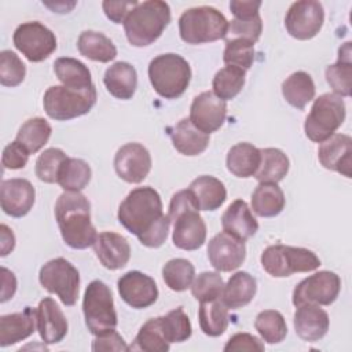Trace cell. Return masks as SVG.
I'll use <instances>...</instances> for the list:
<instances>
[{
    "instance_id": "27",
    "label": "cell",
    "mask_w": 352,
    "mask_h": 352,
    "mask_svg": "<svg viewBox=\"0 0 352 352\" xmlns=\"http://www.w3.org/2000/svg\"><path fill=\"white\" fill-rule=\"evenodd\" d=\"M103 82L114 98L128 100L138 87L136 69L128 62H116L106 69Z\"/></svg>"
},
{
    "instance_id": "47",
    "label": "cell",
    "mask_w": 352,
    "mask_h": 352,
    "mask_svg": "<svg viewBox=\"0 0 352 352\" xmlns=\"http://www.w3.org/2000/svg\"><path fill=\"white\" fill-rule=\"evenodd\" d=\"M67 155L60 148L44 150L36 161V176L44 183H58V176Z\"/></svg>"
},
{
    "instance_id": "55",
    "label": "cell",
    "mask_w": 352,
    "mask_h": 352,
    "mask_svg": "<svg viewBox=\"0 0 352 352\" xmlns=\"http://www.w3.org/2000/svg\"><path fill=\"white\" fill-rule=\"evenodd\" d=\"M1 282H3V287H1V302H6L7 300L12 298L15 290H16V279L15 275L7 270L6 267H1Z\"/></svg>"
},
{
    "instance_id": "12",
    "label": "cell",
    "mask_w": 352,
    "mask_h": 352,
    "mask_svg": "<svg viewBox=\"0 0 352 352\" xmlns=\"http://www.w3.org/2000/svg\"><path fill=\"white\" fill-rule=\"evenodd\" d=\"M14 45L30 62H41L56 50V37L37 21L19 25L12 37Z\"/></svg>"
},
{
    "instance_id": "28",
    "label": "cell",
    "mask_w": 352,
    "mask_h": 352,
    "mask_svg": "<svg viewBox=\"0 0 352 352\" xmlns=\"http://www.w3.org/2000/svg\"><path fill=\"white\" fill-rule=\"evenodd\" d=\"M188 191L199 210H216L227 198V190L223 182L209 175L194 179L188 186Z\"/></svg>"
},
{
    "instance_id": "5",
    "label": "cell",
    "mask_w": 352,
    "mask_h": 352,
    "mask_svg": "<svg viewBox=\"0 0 352 352\" xmlns=\"http://www.w3.org/2000/svg\"><path fill=\"white\" fill-rule=\"evenodd\" d=\"M148 78L154 91L165 99H176L184 94L191 80L188 62L177 54H162L148 65Z\"/></svg>"
},
{
    "instance_id": "49",
    "label": "cell",
    "mask_w": 352,
    "mask_h": 352,
    "mask_svg": "<svg viewBox=\"0 0 352 352\" xmlns=\"http://www.w3.org/2000/svg\"><path fill=\"white\" fill-rule=\"evenodd\" d=\"M261 30H263V22L260 15L250 19L234 18L231 23H228V33L231 34V38H243V40L252 41L253 44L260 38Z\"/></svg>"
},
{
    "instance_id": "39",
    "label": "cell",
    "mask_w": 352,
    "mask_h": 352,
    "mask_svg": "<svg viewBox=\"0 0 352 352\" xmlns=\"http://www.w3.org/2000/svg\"><path fill=\"white\" fill-rule=\"evenodd\" d=\"M91 166L84 160L67 157L60 168L58 184L65 191H81L91 182Z\"/></svg>"
},
{
    "instance_id": "18",
    "label": "cell",
    "mask_w": 352,
    "mask_h": 352,
    "mask_svg": "<svg viewBox=\"0 0 352 352\" xmlns=\"http://www.w3.org/2000/svg\"><path fill=\"white\" fill-rule=\"evenodd\" d=\"M121 298L132 308L142 309L153 305L158 298V287L155 280L140 272L129 271L117 282Z\"/></svg>"
},
{
    "instance_id": "16",
    "label": "cell",
    "mask_w": 352,
    "mask_h": 352,
    "mask_svg": "<svg viewBox=\"0 0 352 352\" xmlns=\"http://www.w3.org/2000/svg\"><path fill=\"white\" fill-rule=\"evenodd\" d=\"M227 103L217 98L213 91L197 95L190 107V121L202 132H216L226 121Z\"/></svg>"
},
{
    "instance_id": "40",
    "label": "cell",
    "mask_w": 352,
    "mask_h": 352,
    "mask_svg": "<svg viewBox=\"0 0 352 352\" xmlns=\"http://www.w3.org/2000/svg\"><path fill=\"white\" fill-rule=\"evenodd\" d=\"M170 344L164 337L160 316L148 319L136 334L133 344L129 351H144V352H166Z\"/></svg>"
},
{
    "instance_id": "14",
    "label": "cell",
    "mask_w": 352,
    "mask_h": 352,
    "mask_svg": "<svg viewBox=\"0 0 352 352\" xmlns=\"http://www.w3.org/2000/svg\"><path fill=\"white\" fill-rule=\"evenodd\" d=\"M324 22V11L319 1L301 0L290 6L285 16L287 33L297 40L315 37Z\"/></svg>"
},
{
    "instance_id": "20",
    "label": "cell",
    "mask_w": 352,
    "mask_h": 352,
    "mask_svg": "<svg viewBox=\"0 0 352 352\" xmlns=\"http://www.w3.org/2000/svg\"><path fill=\"white\" fill-rule=\"evenodd\" d=\"M319 162L330 170H336L345 177H351L352 166V139L344 133H334L320 143L318 148Z\"/></svg>"
},
{
    "instance_id": "53",
    "label": "cell",
    "mask_w": 352,
    "mask_h": 352,
    "mask_svg": "<svg viewBox=\"0 0 352 352\" xmlns=\"http://www.w3.org/2000/svg\"><path fill=\"white\" fill-rule=\"evenodd\" d=\"M138 6L136 0L129 1H103L102 7L106 16L114 23H124L128 14Z\"/></svg>"
},
{
    "instance_id": "3",
    "label": "cell",
    "mask_w": 352,
    "mask_h": 352,
    "mask_svg": "<svg viewBox=\"0 0 352 352\" xmlns=\"http://www.w3.org/2000/svg\"><path fill=\"white\" fill-rule=\"evenodd\" d=\"M198 206L187 190L177 191L169 205V219L173 224V245L183 250H197L205 243L206 224L198 213Z\"/></svg>"
},
{
    "instance_id": "26",
    "label": "cell",
    "mask_w": 352,
    "mask_h": 352,
    "mask_svg": "<svg viewBox=\"0 0 352 352\" xmlns=\"http://www.w3.org/2000/svg\"><path fill=\"white\" fill-rule=\"evenodd\" d=\"M173 147L183 155L194 157L204 153L209 144V135L199 131L190 118H183L168 129Z\"/></svg>"
},
{
    "instance_id": "6",
    "label": "cell",
    "mask_w": 352,
    "mask_h": 352,
    "mask_svg": "<svg viewBox=\"0 0 352 352\" xmlns=\"http://www.w3.org/2000/svg\"><path fill=\"white\" fill-rule=\"evenodd\" d=\"M179 32L182 40L187 44L212 43L227 36L228 21L213 7H194L180 15Z\"/></svg>"
},
{
    "instance_id": "37",
    "label": "cell",
    "mask_w": 352,
    "mask_h": 352,
    "mask_svg": "<svg viewBox=\"0 0 352 352\" xmlns=\"http://www.w3.org/2000/svg\"><path fill=\"white\" fill-rule=\"evenodd\" d=\"M198 319L201 330L210 337L221 336L228 327V308L221 298L199 302Z\"/></svg>"
},
{
    "instance_id": "30",
    "label": "cell",
    "mask_w": 352,
    "mask_h": 352,
    "mask_svg": "<svg viewBox=\"0 0 352 352\" xmlns=\"http://www.w3.org/2000/svg\"><path fill=\"white\" fill-rule=\"evenodd\" d=\"M260 148L250 143L242 142L232 146L227 153V169L236 177H250L260 165Z\"/></svg>"
},
{
    "instance_id": "33",
    "label": "cell",
    "mask_w": 352,
    "mask_h": 352,
    "mask_svg": "<svg viewBox=\"0 0 352 352\" xmlns=\"http://www.w3.org/2000/svg\"><path fill=\"white\" fill-rule=\"evenodd\" d=\"M351 43H345L338 50V59L334 65L326 67V80L333 88L334 94L340 96H351L352 80V60H351Z\"/></svg>"
},
{
    "instance_id": "52",
    "label": "cell",
    "mask_w": 352,
    "mask_h": 352,
    "mask_svg": "<svg viewBox=\"0 0 352 352\" xmlns=\"http://www.w3.org/2000/svg\"><path fill=\"white\" fill-rule=\"evenodd\" d=\"M92 349L94 351H129V346L125 344L124 338L113 329L103 334L95 336Z\"/></svg>"
},
{
    "instance_id": "19",
    "label": "cell",
    "mask_w": 352,
    "mask_h": 352,
    "mask_svg": "<svg viewBox=\"0 0 352 352\" xmlns=\"http://www.w3.org/2000/svg\"><path fill=\"white\" fill-rule=\"evenodd\" d=\"M36 191L32 183L26 179H8L1 182L0 202L1 209L11 217L26 216L34 205Z\"/></svg>"
},
{
    "instance_id": "24",
    "label": "cell",
    "mask_w": 352,
    "mask_h": 352,
    "mask_svg": "<svg viewBox=\"0 0 352 352\" xmlns=\"http://www.w3.org/2000/svg\"><path fill=\"white\" fill-rule=\"evenodd\" d=\"M37 322V309L25 307L22 312L3 315L0 318V345L8 346L16 344L34 333Z\"/></svg>"
},
{
    "instance_id": "23",
    "label": "cell",
    "mask_w": 352,
    "mask_h": 352,
    "mask_svg": "<svg viewBox=\"0 0 352 352\" xmlns=\"http://www.w3.org/2000/svg\"><path fill=\"white\" fill-rule=\"evenodd\" d=\"M293 324L300 338L305 341H319L326 336L330 319L327 312L319 308V305L302 304L298 305L294 312Z\"/></svg>"
},
{
    "instance_id": "42",
    "label": "cell",
    "mask_w": 352,
    "mask_h": 352,
    "mask_svg": "<svg viewBox=\"0 0 352 352\" xmlns=\"http://www.w3.org/2000/svg\"><path fill=\"white\" fill-rule=\"evenodd\" d=\"M195 268L187 258H172L162 267V278L173 292H184L191 287Z\"/></svg>"
},
{
    "instance_id": "7",
    "label": "cell",
    "mask_w": 352,
    "mask_h": 352,
    "mask_svg": "<svg viewBox=\"0 0 352 352\" xmlns=\"http://www.w3.org/2000/svg\"><path fill=\"white\" fill-rule=\"evenodd\" d=\"M265 272L274 278H286L296 272L315 271L320 265L319 257L309 249L287 245H271L260 257Z\"/></svg>"
},
{
    "instance_id": "38",
    "label": "cell",
    "mask_w": 352,
    "mask_h": 352,
    "mask_svg": "<svg viewBox=\"0 0 352 352\" xmlns=\"http://www.w3.org/2000/svg\"><path fill=\"white\" fill-rule=\"evenodd\" d=\"M51 132L52 128L47 120L34 117L22 124L15 140L19 142L29 151V154H34L48 143Z\"/></svg>"
},
{
    "instance_id": "4",
    "label": "cell",
    "mask_w": 352,
    "mask_h": 352,
    "mask_svg": "<svg viewBox=\"0 0 352 352\" xmlns=\"http://www.w3.org/2000/svg\"><path fill=\"white\" fill-rule=\"evenodd\" d=\"M170 22L169 4L161 0H147L128 14L124 30L128 41L135 47H146L160 38Z\"/></svg>"
},
{
    "instance_id": "36",
    "label": "cell",
    "mask_w": 352,
    "mask_h": 352,
    "mask_svg": "<svg viewBox=\"0 0 352 352\" xmlns=\"http://www.w3.org/2000/svg\"><path fill=\"white\" fill-rule=\"evenodd\" d=\"M260 155V165L254 173L260 183H278L287 175L290 162L282 150L274 147L261 148Z\"/></svg>"
},
{
    "instance_id": "50",
    "label": "cell",
    "mask_w": 352,
    "mask_h": 352,
    "mask_svg": "<svg viewBox=\"0 0 352 352\" xmlns=\"http://www.w3.org/2000/svg\"><path fill=\"white\" fill-rule=\"evenodd\" d=\"M29 151L16 140L7 144L3 150L1 164L6 169H22L26 166L29 160Z\"/></svg>"
},
{
    "instance_id": "48",
    "label": "cell",
    "mask_w": 352,
    "mask_h": 352,
    "mask_svg": "<svg viewBox=\"0 0 352 352\" xmlns=\"http://www.w3.org/2000/svg\"><path fill=\"white\" fill-rule=\"evenodd\" d=\"M26 76V66L19 59V56L10 51L4 50L0 52V82L4 87H16L19 85Z\"/></svg>"
},
{
    "instance_id": "44",
    "label": "cell",
    "mask_w": 352,
    "mask_h": 352,
    "mask_svg": "<svg viewBox=\"0 0 352 352\" xmlns=\"http://www.w3.org/2000/svg\"><path fill=\"white\" fill-rule=\"evenodd\" d=\"M160 322L164 337L169 344L183 342L191 337V322L182 307L169 311L165 316H160Z\"/></svg>"
},
{
    "instance_id": "25",
    "label": "cell",
    "mask_w": 352,
    "mask_h": 352,
    "mask_svg": "<svg viewBox=\"0 0 352 352\" xmlns=\"http://www.w3.org/2000/svg\"><path fill=\"white\" fill-rule=\"evenodd\" d=\"M223 231L239 241H246L258 230V223L243 199H235L221 216Z\"/></svg>"
},
{
    "instance_id": "10",
    "label": "cell",
    "mask_w": 352,
    "mask_h": 352,
    "mask_svg": "<svg viewBox=\"0 0 352 352\" xmlns=\"http://www.w3.org/2000/svg\"><path fill=\"white\" fill-rule=\"evenodd\" d=\"M82 312L85 324L94 336L116 329L117 312L114 300L110 287L104 282L96 279L87 286L82 300Z\"/></svg>"
},
{
    "instance_id": "8",
    "label": "cell",
    "mask_w": 352,
    "mask_h": 352,
    "mask_svg": "<svg viewBox=\"0 0 352 352\" xmlns=\"http://www.w3.org/2000/svg\"><path fill=\"white\" fill-rule=\"evenodd\" d=\"M346 116L344 99L337 94H323L315 99L309 114L304 122L305 136L322 143L329 139L342 125Z\"/></svg>"
},
{
    "instance_id": "1",
    "label": "cell",
    "mask_w": 352,
    "mask_h": 352,
    "mask_svg": "<svg viewBox=\"0 0 352 352\" xmlns=\"http://www.w3.org/2000/svg\"><path fill=\"white\" fill-rule=\"evenodd\" d=\"M118 221L147 248H160L168 236L170 219L162 212L160 194L150 186L132 190L120 204Z\"/></svg>"
},
{
    "instance_id": "2",
    "label": "cell",
    "mask_w": 352,
    "mask_h": 352,
    "mask_svg": "<svg viewBox=\"0 0 352 352\" xmlns=\"http://www.w3.org/2000/svg\"><path fill=\"white\" fill-rule=\"evenodd\" d=\"M55 219L65 243L73 249L94 246L98 232L91 221V204L80 191H65L55 204Z\"/></svg>"
},
{
    "instance_id": "17",
    "label": "cell",
    "mask_w": 352,
    "mask_h": 352,
    "mask_svg": "<svg viewBox=\"0 0 352 352\" xmlns=\"http://www.w3.org/2000/svg\"><path fill=\"white\" fill-rule=\"evenodd\" d=\"M246 257L243 241L227 232H219L208 243V258L212 267L221 272H230L242 265Z\"/></svg>"
},
{
    "instance_id": "43",
    "label": "cell",
    "mask_w": 352,
    "mask_h": 352,
    "mask_svg": "<svg viewBox=\"0 0 352 352\" xmlns=\"http://www.w3.org/2000/svg\"><path fill=\"white\" fill-rule=\"evenodd\" d=\"M254 327L261 338L268 344H278L285 340L287 326L283 315L275 309L261 311L254 320Z\"/></svg>"
},
{
    "instance_id": "31",
    "label": "cell",
    "mask_w": 352,
    "mask_h": 352,
    "mask_svg": "<svg viewBox=\"0 0 352 352\" xmlns=\"http://www.w3.org/2000/svg\"><path fill=\"white\" fill-rule=\"evenodd\" d=\"M285 208V194L278 183H260L252 194V209L260 217H275Z\"/></svg>"
},
{
    "instance_id": "11",
    "label": "cell",
    "mask_w": 352,
    "mask_h": 352,
    "mask_svg": "<svg viewBox=\"0 0 352 352\" xmlns=\"http://www.w3.org/2000/svg\"><path fill=\"white\" fill-rule=\"evenodd\" d=\"M38 280L47 292L56 294L65 305L76 304L80 290V272L66 258L56 257L47 261L40 268Z\"/></svg>"
},
{
    "instance_id": "41",
    "label": "cell",
    "mask_w": 352,
    "mask_h": 352,
    "mask_svg": "<svg viewBox=\"0 0 352 352\" xmlns=\"http://www.w3.org/2000/svg\"><path fill=\"white\" fill-rule=\"evenodd\" d=\"M245 76L246 72L243 69L235 66H224L213 77V94L223 100L234 99L245 85Z\"/></svg>"
},
{
    "instance_id": "54",
    "label": "cell",
    "mask_w": 352,
    "mask_h": 352,
    "mask_svg": "<svg viewBox=\"0 0 352 352\" xmlns=\"http://www.w3.org/2000/svg\"><path fill=\"white\" fill-rule=\"evenodd\" d=\"M261 7V1H245V0H232L230 3V10L234 14L235 19H250L258 14V8Z\"/></svg>"
},
{
    "instance_id": "9",
    "label": "cell",
    "mask_w": 352,
    "mask_h": 352,
    "mask_svg": "<svg viewBox=\"0 0 352 352\" xmlns=\"http://www.w3.org/2000/svg\"><path fill=\"white\" fill-rule=\"evenodd\" d=\"M96 103L95 85L88 89H72L65 85L50 87L43 98L47 116L56 121H67L87 114Z\"/></svg>"
},
{
    "instance_id": "45",
    "label": "cell",
    "mask_w": 352,
    "mask_h": 352,
    "mask_svg": "<svg viewBox=\"0 0 352 352\" xmlns=\"http://www.w3.org/2000/svg\"><path fill=\"white\" fill-rule=\"evenodd\" d=\"M223 60L227 66H235L246 72L254 60V44L243 38L226 40Z\"/></svg>"
},
{
    "instance_id": "34",
    "label": "cell",
    "mask_w": 352,
    "mask_h": 352,
    "mask_svg": "<svg viewBox=\"0 0 352 352\" xmlns=\"http://www.w3.org/2000/svg\"><path fill=\"white\" fill-rule=\"evenodd\" d=\"M282 95L290 106L302 110L315 98L312 77L302 70L292 73L282 82Z\"/></svg>"
},
{
    "instance_id": "15",
    "label": "cell",
    "mask_w": 352,
    "mask_h": 352,
    "mask_svg": "<svg viewBox=\"0 0 352 352\" xmlns=\"http://www.w3.org/2000/svg\"><path fill=\"white\" fill-rule=\"evenodd\" d=\"M114 169L126 183L143 182L151 169V155L140 143H126L114 157Z\"/></svg>"
},
{
    "instance_id": "46",
    "label": "cell",
    "mask_w": 352,
    "mask_h": 352,
    "mask_svg": "<svg viewBox=\"0 0 352 352\" xmlns=\"http://www.w3.org/2000/svg\"><path fill=\"white\" fill-rule=\"evenodd\" d=\"M223 289L224 282L221 275L213 271L201 272L197 278H194L191 283V293L199 302L221 298Z\"/></svg>"
},
{
    "instance_id": "32",
    "label": "cell",
    "mask_w": 352,
    "mask_h": 352,
    "mask_svg": "<svg viewBox=\"0 0 352 352\" xmlns=\"http://www.w3.org/2000/svg\"><path fill=\"white\" fill-rule=\"evenodd\" d=\"M80 54L91 60L107 63L117 56V48L113 41L100 32L85 30L77 40Z\"/></svg>"
},
{
    "instance_id": "21",
    "label": "cell",
    "mask_w": 352,
    "mask_h": 352,
    "mask_svg": "<svg viewBox=\"0 0 352 352\" xmlns=\"http://www.w3.org/2000/svg\"><path fill=\"white\" fill-rule=\"evenodd\" d=\"M67 320L55 300L43 298L37 307V330L43 342H60L67 334Z\"/></svg>"
},
{
    "instance_id": "13",
    "label": "cell",
    "mask_w": 352,
    "mask_h": 352,
    "mask_svg": "<svg viewBox=\"0 0 352 352\" xmlns=\"http://www.w3.org/2000/svg\"><path fill=\"white\" fill-rule=\"evenodd\" d=\"M341 290V279L336 272L319 271L302 279L293 290L292 301L296 307L302 304L330 305Z\"/></svg>"
},
{
    "instance_id": "22",
    "label": "cell",
    "mask_w": 352,
    "mask_h": 352,
    "mask_svg": "<svg viewBox=\"0 0 352 352\" xmlns=\"http://www.w3.org/2000/svg\"><path fill=\"white\" fill-rule=\"evenodd\" d=\"M96 257L107 270H120L131 258V246L128 241L117 232H100L94 243Z\"/></svg>"
},
{
    "instance_id": "56",
    "label": "cell",
    "mask_w": 352,
    "mask_h": 352,
    "mask_svg": "<svg viewBox=\"0 0 352 352\" xmlns=\"http://www.w3.org/2000/svg\"><path fill=\"white\" fill-rule=\"evenodd\" d=\"M0 236H1V257L11 253L15 248V236L12 230H10L6 224L0 226Z\"/></svg>"
},
{
    "instance_id": "35",
    "label": "cell",
    "mask_w": 352,
    "mask_h": 352,
    "mask_svg": "<svg viewBox=\"0 0 352 352\" xmlns=\"http://www.w3.org/2000/svg\"><path fill=\"white\" fill-rule=\"evenodd\" d=\"M54 72L58 80L72 89H88L94 87L89 69L78 59L58 58L54 62Z\"/></svg>"
},
{
    "instance_id": "29",
    "label": "cell",
    "mask_w": 352,
    "mask_h": 352,
    "mask_svg": "<svg viewBox=\"0 0 352 352\" xmlns=\"http://www.w3.org/2000/svg\"><path fill=\"white\" fill-rule=\"evenodd\" d=\"M257 292L256 279L245 271H238L224 285L221 301L230 309H238L248 305Z\"/></svg>"
},
{
    "instance_id": "51",
    "label": "cell",
    "mask_w": 352,
    "mask_h": 352,
    "mask_svg": "<svg viewBox=\"0 0 352 352\" xmlns=\"http://www.w3.org/2000/svg\"><path fill=\"white\" fill-rule=\"evenodd\" d=\"M224 351H264V342L249 333H236L230 337Z\"/></svg>"
}]
</instances>
